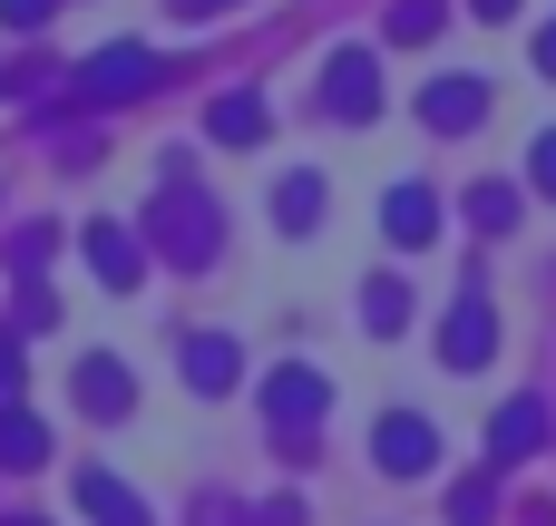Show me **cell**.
<instances>
[{"mask_svg":"<svg viewBox=\"0 0 556 526\" xmlns=\"http://www.w3.org/2000/svg\"><path fill=\"white\" fill-rule=\"evenodd\" d=\"M0 390H20V342L0 332Z\"/></svg>","mask_w":556,"mask_h":526,"instance_id":"23","label":"cell"},{"mask_svg":"<svg viewBox=\"0 0 556 526\" xmlns=\"http://www.w3.org/2000/svg\"><path fill=\"white\" fill-rule=\"evenodd\" d=\"M547 429H556V410L528 390V400H508L498 420H489V469H518V459H538L547 449Z\"/></svg>","mask_w":556,"mask_h":526,"instance_id":"8","label":"cell"},{"mask_svg":"<svg viewBox=\"0 0 556 526\" xmlns=\"http://www.w3.org/2000/svg\"><path fill=\"white\" fill-rule=\"evenodd\" d=\"M450 526H498V478H459V498H450Z\"/></svg>","mask_w":556,"mask_h":526,"instance_id":"18","label":"cell"},{"mask_svg":"<svg viewBox=\"0 0 556 526\" xmlns=\"http://www.w3.org/2000/svg\"><path fill=\"white\" fill-rule=\"evenodd\" d=\"M39 459H49V429H39L20 400H0V469L20 478V469H39Z\"/></svg>","mask_w":556,"mask_h":526,"instance_id":"15","label":"cell"},{"mask_svg":"<svg viewBox=\"0 0 556 526\" xmlns=\"http://www.w3.org/2000/svg\"><path fill=\"white\" fill-rule=\"evenodd\" d=\"M508 10H518V0H479V20H508Z\"/></svg>","mask_w":556,"mask_h":526,"instance_id":"25","label":"cell"},{"mask_svg":"<svg viewBox=\"0 0 556 526\" xmlns=\"http://www.w3.org/2000/svg\"><path fill=\"white\" fill-rule=\"evenodd\" d=\"M323 410H332V381H323V371H303V361H293V371H274V381H264V420H274V439H283V449H313Z\"/></svg>","mask_w":556,"mask_h":526,"instance_id":"3","label":"cell"},{"mask_svg":"<svg viewBox=\"0 0 556 526\" xmlns=\"http://www.w3.org/2000/svg\"><path fill=\"white\" fill-rule=\"evenodd\" d=\"M264 127H274V107H264L254 88H235V98L205 107V137H215V146H264Z\"/></svg>","mask_w":556,"mask_h":526,"instance_id":"12","label":"cell"},{"mask_svg":"<svg viewBox=\"0 0 556 526\" xmlns=\"http://www.w3.org/2000/svg\"><path fill=\"white\" fill-rule=\"evenodd\" d=\"M244 381V351L225 342V332H186V390H205V400H225Z\"/></svg>","mask_w":556,"mask_h":526,"instance_id":"9","label":"cell"},{"mask_svg":"<svg viewBox=\"0 0 556 526\" xmlns=\"http://www.w3.org/2000/svg\"><path fill=\"white\" fill-rule=\"evenodd\" d=\"M323 117H342V127L381 117V49H332L323 59Z\"/></svg>","mask_w":556,"mask_h":526,"instance_id":"4","label":"cell"},{"mask_svg":"<svg viewBox=\"0 0 556 526\" xmlns=\"http://www.w3.org/2000/svg\"><path fill=\"white\" fill-rule=\"evenodd\" d=\"M528 166H538V195H556V127L538 137V156H528Z\"/></svg>","mask_w":556,"mask_h":526,"instance_id":"21","label":"cell"},{"mask_svg":"<svg viewBox=\"0 0 556 526\" xmlns=\"http://www.w3.org/2000/svg\"><path fill=\"white\" fill-rule=\"evenodd\" d=\"M147 254L176 264V273H205L225 254V205L205 185H156L147 195Z\"/></svg>","mask_w":556,"mask_h":526,"instance_id":"1","label":"cell"},{"mask_svg":"<svg viewBox=\"0 0 556 526\" xmlns=\"http://www.w3.org/2000/svg\"><path fill=\"white\" fill-rule=\"evenodd\" d=\"M391 39H401V49L440 39V0H401V10H391Z\"/></svg>","mask_w":556,"mask_h":526,"instance_id":"20","label":"cell"},{"mask_svg":"<svg viewBox=\"0 0 556 526\" xmlns=\"http://www.w3.org/2000/svg\"><path fill=\"white\" fill-rule=\"evenodd\" d=\"M176 10H215V0H176Z\"/></svg>","mask_w":556,"mask_h":526,"instance_id":"26","label":"cell"},{"mask_svg":"<svg viewBox=\"0 0 556 526\" xmlns=\"http://www.w3.org/2000/svg\"><path fill=\"white\" fill-rule=\"evenodd\" d=\"M362 322H371V332H401V322H410V283H401V273H371V283H362Z\"/></svg>","mask_w":556,"mask_h":526,"instance_id":"17","label":"cell"},{"mask_svg":"<svg viewBox=\"0 0 556 526\" xmlns=\"http://www.w3.org/2000/svg\"><path fill=\"white\" fill-rule=\"evenodd\" d=\"M489 351H498V312H489V293L469 283V293L450 303V322H440V361H450V371H489Z\"/></svg>","mask_w":556,"mask_h":526,"instance_id":"6","label":"cell"},{"mask_svg":"<svg viewBox=\"0 0 556 526\" xmlns=\"http://www.w3.org/2000/svg\"><path fill=\"white\" fill-rule=\"evenodd\" d=\"M371 469H381V478H430V469H440V429H430L420 410H391V420L371 429Z\"/></svg>","mask_w":556,"mask_h":526,"instance_id":"5","label":"cell"},{"mask_svg":"<svg viewBox=\"0 0 556 526\" xmlns=\"http://www.w3.org/2000/svg\"><path fill=\"white\" fill-rule=\"evenodd\" d=\"M538 68H547V78H556V20H547V39H538Z\"/></svg>","mask_w":556,"mask_h":526,"instance_id":"24","label":"cell"},{"mask_svg":"<svg viewBox=\"0 0 556 526\" xmlns=\"http://www.w3.org/2000/svg\"><path fill=\"white\" fill-rule=\"evenodd\" d=\"M78 244H88V264H98L108 293H137V234H127V224H88Z\"/></svg>","mask_w":556,"mask_h":526,"instance_id":"13","label":"cell"},{"mask_svg":"<svg viewBox=\"0 0 556 526\" xmlns=\"http://www.w3.org/2000/svg\"><path fill=\"white\" fill-rule=\"evenodd\" d=\"M156 78H166V59L127 39V49H98V59H88L78 78H68V98H78V107H117V98H147Z\"/></svg>","mask_w":556,"mask_h":526,"instance_id":"2","label":"cell"},{"mask_svg":"<svg viewBox=\"0 0 556 526\" xmlns=\"http://www.w3.org/2000/svg\"><path fill=\"white\" fill-rule=\"evenodd\" d=\"M0 526H39V517H0Z\"/></svg>","mask_w":556,"mask_h":526,"instance_id":"27","label":"cell"},{"mask_svg":"<svg viewBox=\"0 0 556 526\" xmlns=\"http://www.w3.org/2000/svg\"><path fill=\"white\" fill-rule=\"evenodd\" d=\"M469 224H479V234H508V224H518V185H479V195H469Z\"/></svg>","mask_w":556,"mask_h":526,"instance_id":"19","label":"cell"},{"mask_svg":"<svg viewBox=\"0 0 556 526\" xmlns=\"http://www.w3.org/2000/svg\"><path fill=\"white\" fill-rule=\"evenodd\" d=\"M381 234H391L401 254H420V244L440 234V195H430V185H391V205H381Z\"/></svg>","mask_w":556,"mask_h":526,"instance_id":"11","label":"cell"},{"mask_svg":"<svg viewBox=\"0 0 556 526\" xmlns=\"http://www.w3.org/2000/svg\"><path fill=\"white\" fill-rule=\"evenodd\" d=\"M274 224H283V234H313V224H323V176H313V166L274 185Z\"/></svg>","mask_w":556,"mask_h":526,"instance_id":"16","label":"cell"},{"mask_svg":"<svg viewBox=\"0 0 556 526\" xmlns=\"http://www.w3.org/2000/svg\"><path fill=\"white\" fill-rule=\"evenodd\" d=\"M78 508H88V526H156V517H147V498H127L108 469H88V478H78Z\"/></svg>","mask_w":556,"mask_h":526,"instance_id":"14","label":"cell"},{"mask_svg":"<svg viewBox=\"0 0 556 526\" xmlns=\"http://www.w3.org/2000/svg\"><path fill=\"white\" fill-rule=\"evenodd\" d=\"M0 20H10V29H39V20H49V0H0Z\"/></svg>","mask_w":556,"mask_h":526,"instance_id":"22","label":"cell"},{"mask_svg":"<svg viewBox=\"0 0 556 526\" xmlns=\"http://www.w3.org/2000/svg\"><path fill=\"white\" fill-rule=\"evenodd\" d=\"M68 400H78L88 420H127V410H137V381H127L117 351H88V361L68 371Z\"/></svg>","mask_w":556,"mask_h":526,"instance_id":"7","label":"cell"},{"mask_svg":"<svg viewBox=\"0 0 556 526\" xmlns=\"http://www.w3.org/2000/svg\"><path fill=\"white\" fill-rule=\"evenodd\" d=\"M420 117H430L440 137H459V127H479V117H489V78H430V98H420Z\"/></svg>","mask_w":556,"mask_h":526,"instance_id":"10","label":"cell"}]
</instances>
